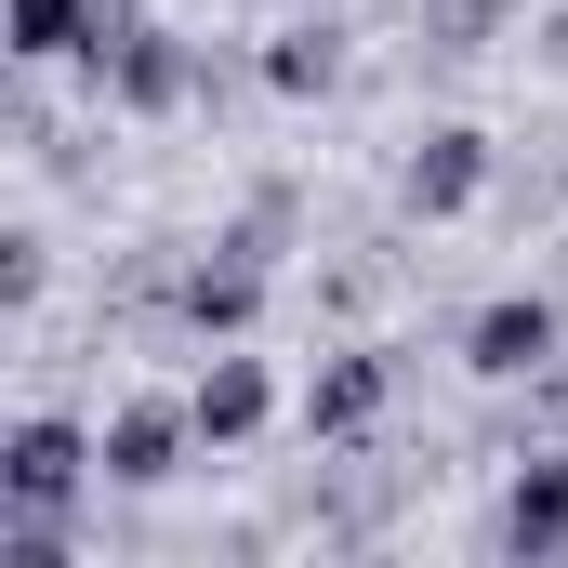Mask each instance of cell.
<instances>
[{
    "instance_id": "obj_1",
    "label": "cell",
    "mask_w": 568,
    "mask_h": 568,
    "mask_svg": "<svg viewBox=\"0 0 568 568\" xmlns=\"http://www.w3.org/2000/svg\"><path fill=\"white\" fill-rule=\"evenodd\" d=\"M93 489H106V436L80 424V410H13V424H0V503L80 516Z\"/></svg>"
},
{
    "instance_id": "obj_2",
    "label": "cell",
    "mask_w": 568,
    "mask_h": 568,
    "mask_svg": "<svg viewBox=\"0 0 568 568\" xmlns=\"http://www.w3.org/2000/svg\"><path fill=\"white\" fill-rule=\"evenodd\" d=\"M265 278H278V265H265L252 239H225V225H212V239H199V252L159 278V317H172L185 344H252V317H265Z\"/></svg>"
},
{
    "instance_id": "obj_3",
    "label": "cell",
    "mask_w": 568,
    "mask_h": 568,
    "mask_svg": "<svg viewBox=\"0 0 568 568\" xmlns=\"http://www.w3.org/2000/svg\"><path fill=\"white\" fill-rule=\"evenodd\" d=\"M397 384H410V357H397V344H331V357L304 371L291 424L317 436V449H371V424L397 410Z\"/></svg>"
},
{
    "instance_id": "obj_4",
    "label": "cell",
    "mask_w": 568,
    "mask_h": 568,
    "mask_svg": "<svg viewBox=\"0 0 568 568\" xmlns=\"http://www.w3.org/2000/svg\"><path fill=\"white\" fill-rule=\"evenodd\" d=\"M489 556L503 568H568V436L556 449H516V476L489 503Z\"/></svg>"
},
{
    "instance_id": "obj_5",
    "label": "cell",
    "mask_w": 568,
    "mask_h": 568,
    "mask_svg": "<svg viewBox=\"0 0 568 568\" xmlns=\"http://www.w3.org/2000/svg\"><path fill=\"white\" fill-rule=\"evenodd\" d=\"M568 357V304L556 291H489L476 317H463V371L476 384H529V371H556Z\"/></svg>"
},
{
    "instance_id": "obj_6",
    "label": "cell",
    "mask_w": 568,
    "mask_h": 568,
    "mask_svg": "<svg viewBox=\"0 0 568 568\" xmlns=\"http://www.w3.org/2000/svg\"><path fill=\"white\" fill-rule=\"evenodd\" d=\"M489 172H503V145L476 133V120H436V133L397 159V212H410V225H449V212L489 199Z\"/></svg>"
},
{
    "instance_id": "obj_7",
    "label": "cell",
    "mask_w": 568,
    "mask_h": 568,
    "mask_svg": "<svg viewBox=\"0 0 568 568\" xmlns=\"http://www.w3.org/2000/svg\"><path fill=\"white\" fill-rule=\"evenodd\" d=\"M93 436H106V489H172L185 449H199V410L185 397H120Z\"/></svg>"
},
{
    "instance_id": "obj_8",
    "label": "cell",
    "mask_w": 568,
    "mask_h": 568,
    "mask_svg": "<svg viewBox=\"0 0 568 568\" xmlns=\"http://www.w3.org/2000/svg\"><path fill=\"white\" fill-rule=\"evenodd\" d=\"M185 410H199V449H252V436L278 424V371L252 344H212L199 384H185Z\"/></svg>"
},
{
    "instance_id": "obj_9",
    "label": "cell",
    "mask_w": 568,
    "mask_h": 568,
    "mask_svg": "<svg viewBox=\"0 0 568 568\" xmlns=\"http://www.w3.org/2000/svg\"><path fill=\"white\" fill-rule=\"evenodd\" d=\"M252 67H265V93H278V106H317V93H344V13H331V0H291L278 27L252 40Z\"/></svg>"
},
{
    "instance_id": "obj_10",
    "label": "cell",
    "mask_w": 568,
    "mask_h": 568,
    "mask_svg": "<svg viewBox=\"0 0 568 568\" xmlns=\"http://www.w3.org/2000/svg\"><path fill=\"white\" fill-rule=\"evenodd\" d=\"M93 13H106V0H0V53H13L27 80H40V67H80Z\"/></svg>"
},
{
    "instance_id": "obj_11",
    "label": "cell",
    "mask_w": 568,
    "mask_h": 568,
    "mask_svg": "<svg viewBox=\"0 0 568 568\" xmlns=\"http://www.w3.org/2000/svg\"><path fill=\"white\" fill-rule=\"evenodd\" d=\"M503 13H516V0H424V13H410V53H424V67H476V53L503 40Z\"/></svg>"
},
{
    "instance_id": "obj_12",
    "label": "cell",
    "mask_w": 568,
    "mask_h": 568,
    "mask_svg": "<svg viewBox=\"0 0 568 568\" xmlns=\"http://www.w3.org/2000/svg\"><path fill=\"white\" fill-rule=\"evenodd\" d=\"M225 239H252V252H265V265H278L291 239H304V185H252V199H239V225H225Z\"/></svg>"
},
{
    "instance_id": "obj_13",
    "label": "cell",
    "mask_w": 568,
    "mask_h": 568,
    "mask_svg": "<svg viewBox=\"0 0 568 568\" xmlns=\"http://www.w3.org/2000/svg\"><path fill=\"white\" fill-rule=\"evenodd\" d=\"M40 291H53V239H40V225H13V239H0V304L27 317Z\"/></svg>"
},
{
    "instance_id": "obj_14",
    "label": "cell",
    "mask_w": 568,
    "mask_h": 568,
    "mask_svg": "<svg viewBox=\"0 0 568 568\" xmlns=\"http://www.w3.org/2000/svg\"><path fill=\"white\" fill-rule=\"evenodd\" d=\"M542 67H556V80H568V0H556V13H542Z\"/></svg>"
}]
</instances>
